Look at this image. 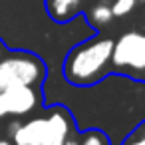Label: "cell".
<instances>
[{
	"instance_id": "cell-17",
	"label": "cell",
	"mask_w": 145,
	"mask_h": 145,
	"mask_svg": "<svg viewBox=\"0 0 145 145\" xmlns=\"http://www.w3.org/2000/svg\"><path fill=\"white\" fill-rule=\"evenodd\" d=\"M0 58H2V50H0Z\"/></svg>"
},
{
	"instance_id": "cell-6",
	"label": "cell",
	"mask_w": 145,
	"mask_h": 145,
	"mask_svg": "<svg viewBox=\"0 0 145 145\" xmlns=\"http://www.w3.org/2000/svg\"><path fill=\"white\" fill-rule=\"evenodd\" d=\"M84 0H44V8L50 20L58 24H68L80 16Z\"/></svg>"
},
{
	"instance_id": "cell-3",
	"label": "cell",
	"mask_w": 145,
	"mask_h": 145,
	"mask_svg": "<svg viewBox=\"0 0 145 145\" xmlns=\"http://www.w3.org/2000/svg\"><path fill=\"white\" fill-rule=\"evenodd\" d=\"M115 70L127 74H145V34L141 32H125L113 42L111 62Z\"/></svg>"
},
{
	"instance_id": "cell-16",
	"label": "cell",
	"mask_w": 145,
	"mask_h": 145,
	"mask_svg": "<svg viewBox=\"0 0 145 145\" xmlns=\"http://www.w3.org/2000/svg\"><path fill=\"white\" fill-rule=\"evenodd\" d=\"M99 2H103V4H111L113 0H99Z\"/></svg>"
},
{
	"instance_id": "cell-13",
	"label": "cell",
	"mask_w": 145,
	"mask_h": 145,
	"mask_svg": "<svg viewBox=\"0 0 145 145\" xmlns=\"http://www.w3.org/2000/svg\"><path fill=\"white\" fill-rule=\"evenodd\" d=\"M18 127H20V121H14V123L10 125V135H12V133H14V131H16Z\"/></svg>"
},
{
	"instance_id": "cell-8",
	"label": "cell",
	"mask_w": 145,
	"mask_h": 145,
	"mask_svg": "<svg viewBox=\"0 0 145 145\" xmlns=\"http://www.w3.org/2000/svg\"><path fill=\"white\" fill-rule=\"evenodd\" d=\"M123 145H145V121H141L123 141Z\"/></svg>"
},
{
	"instance_id": "cell-15",
	"label": "cell",
	"mask_w": 145,
	"mask_h": 145,
	"mask_svg": "<svg viewBox=\"0 0 145 145\" xmlns=\"http://www.w3.org/2000/svg\"><path fill=\"white\" fill-rule=\"evenodd\" d=\"M0 145H12L10 141H6V139H0Z\"/></svg>"
},
{
	"instance_id": "cell-11",
	"label": "cell",
	"mask_w": 145,
	"mask_h": 145,
	"mask_svg": "<svg viewBox=\"0 0 145 145\" xmlns=\"http://www.w3.org/2000/svg\"><path fill=\"white\" fill-rule=\"evenodd\" d=\"M4 115H8V113H6V107H4V99L0 95V117H4Z\"/></svg>"
},
{
	"instance_id": "cell-7",
	"label": "cell",
	"mask_w": 145,
	"mask_h": 145,
	"mask_svg": "<svg viewBox=\"0 0 145 145\" xmlns=\"http://www.w3.org/2000/svg\"><path fill=\"white\" fill-rule=\"evenodd\" d=\"M111 20H113V12H111V6H109V4L97 2V4L91 6V10L88 12V22H89L93 28L107 26Z\"/></svg>"
},
{
	"instance_id": "cell-5",
	"label": "cell",
	"mask_w": 145,
	"mask_h": 145,
	"mask_svg": "<svg viewBox=\"0 0 145 145\" xmlns=\"http://www.w3.org/2000/svg\"><path fill=\"white\" fill-rule=\"evenodd\" d=\"M4 99V107L6 113L12 115H26L36 107V91L32 86H22V84H10L0 91Z\"/></svg>"
},
{
	"instance_id": "cell-4",
	"label": "cell",
	"mask_w": 145,
	"mask_h": 145,
	"mask_svg": "<svg viewBox=\"0 0 145 145\" xmlns=\"http://www.w3.org/2000/svg\"><path fill=\"white\" fill-rule=\"evenodd\" d=\"M6 84H22V86H38L44 80V64L38 56L28 52H16L0 60Z\"/></svg>"
},
{
	"instance_id": "cell-9",
	"label": "cell",
	"mask_w": 145,
	"mask_h": 145,
	"mask_svg": "<svg viewBox=\"0 0 145 145\" xmlns=\"http://www.w3.org/2000/svg\"><path fill=\"white\" fill-rule=\"evenodd\" d=\"M135 2L137 0H113V4H109V6H111L113 16H125L135 8Z\"/></svg>"
},
{
	"instance_id": "cell-1",
	"label": "cell",
	"mask_w": 145,
	"mask_h": 145,
	"mask_svg": "<svg viewBox=\"0 0 145 145\" xmlns=\"http://www.w3.org/2000/svg\"><path fill=\"white\" fill-rule=\"evenodd\" d=\"M113 40L111 38H91L70 50L64 62V76L74 86H91L101 80L111 62Z\"/></svg>"
},
{
	"instance_id": "cell-12",
	"label": "cell",
	"mask_w": 145,
	"mask_h": 145,
	"mask_svg": "<svg viewBox=\"0 0 145 145\" xmlns=\"http://www.w3.org/2000/svg\"><path fill=\"white\" fill-rule=\"evenodd\" d=\"M8 84H6V78H4V74H2V70H0V91H2L4 88H6Z\"/></svg>"
},
{
	"instance_id": "cell-14",
	"label": "cell",
	"mask_w": 145,
	"mask_h": 145,
	"mask_svg": "<svg viewBox=\"0 0 145 145\" xmlns=\"http://www.w3.org/2000/svg\"><path fill=\"white\" fill-rule=\"evenodd\" d=\"M60 145H78V141H74V139H66V141L60 143Z\"/></svg>"
},
{
	"instance_id": "cell-2",
	"label": "cell",
	"mask_w": 145,
	"mask_h": 145,
	"mask_svg": "<svg viewBox=\"0 0 145 145\" xmlns=\"http://www.w3.org/2000/svg\"><path fill=\"white\" fill-rule=\"evenodd\" d=\"M70 133V117L56 109L48 117H36L28 123H20V127L12 133L14 145H60L68 139Z\"/></svg>"
},
{
	"instance_id": "cell-10",
	"label": "cell",
	"mask_w": 145,
	"mask_h": 145,
	"mask_svg": "<svg viewBox=\"0 0 145 145\" xmlns=\"http://www.w3.org/2000/svg\"><path fill=\"white\" fill-rule=\"evenodd\" d=\"M78 145H109V141L101 131H88L84 135L82 143H78Z\"/></svg>"
}]
</instances>
